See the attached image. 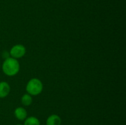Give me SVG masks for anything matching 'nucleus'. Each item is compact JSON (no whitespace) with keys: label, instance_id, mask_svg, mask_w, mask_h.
<instances>
[{"label":"nucleus","instance_id":"nucleus-1","mask_svg":"<svg viewBox=\"0 0 126 125\" xmlns=\"http://www.w3.org/2000/svg\"><path fill=\"white\" fill-rule=\"evenodd\" d=\"M2 71L8 76H14L17 74L20 70V64L17 59L9 57L6 59L2 64Z\"/></svg>","mask_w":126,"mask_h":125},{"label":"nucleus","instance_id":"nucleus-2","mask_svg":"<svg viewBox=\"0 0 126 125\" xmlns=\"http://www.w3.org/2000/svg\"><path fill=\"white\" fill-rule=\"evenodd\" d=\"M43 89V83L40 80L33 78L29 80L26 86V90L28 94L33 96H36L40 94Z\"/></svg>","mask_w":126,"mask_h":125},{"label":"nucleus","instance_id":"nucleus-3","mask_svg":"<svg viewBox=\"0 0 126 125\" xmlns=\"http://www.w3.org/2000/svg\"><path fill=\"white\" fill-rule=\"evenodd\" d=\"M26 53V48L24 45L21 44H17L11 48L10 50V55L12 58L18 59L23 57Z\"/></svg>","mask_w":126,"mask_h":125},{"label":"nucleus","instance_id":"nucleus-4","mask_svg":"<svg viewBox=\"0 0 126 125\" xmlns=\"http://www.w3.org/2000/svg\"><path fill=\"white\" fill-rule=\"evenodd\" d=\"M10 85L6 82H0V98H6L10 93Z\"/></svg>","mask_w":126,"mask_h":125},{"label":"nucleus","instance_id":"nucleus-5","mask_svg":"<svg viewBox=\"0 0 126 125\" xmlns=\"http://www.w3.org/2000/svg\"><path fill=\"white\" fill-rule=\"evenodd\" d=\"M14 115L16 118L19 120H24L27 117V112L25 108L19 107L16 108L14 111Z\"/></svg>","mask_w":126,"mask_h":125},{"label":"nucleus","instance_id":"nucleus-6","mask_svg":"<svg viewBox=\"0 0 126 125\" xmlns=\"http://www.w3.org/2000/svg\"><path fill=\"white\" fill-rule=\"evenodd\" d=\"M61 123L60 117L55 114L50 115L46 120V125H61Z\"/></svg>","mask_w":126,"mask_h":125},{"label":"nucleus","instance_id":"nucleus-7","mask_svg":"<svg viewBox=\"0 0 126 125\" xmlns=\"http://www.w3.org/2000/svg\"><path fill=\"white\" fill-rule=\"evenodd\" d=\"M21 102H22V104L25 106H29L33 102V99L30 94H25L22 96L21 98Z\"/></svg>","mask_w":126,"mask_h":125},{"label":"nucleus","instance_id":"nucleus-8","mask_svg":"<svg viewBox=\"0 0 126 125\" xmlns=\"http://www.w3.org/2000/svg\"><path fill=\"white\" fill-rule=\"evenodd\" d=\"M24 125H40V121L34 116H30L25 119Z\"/></svg>","mask_w":126,"mask_h":125},{"label":"nucleus","instance_id":"nucleus-9","mask_svg":"<svg viewBox=\"0 0 126 125\" xmlns=\"http://www.w3.org/2000/svg\"><path fill=\"white\" fill-rule=\"evenodd\" d=\"M9 52H7V51H4V53H2V56H3V58H4L5 60L7 58H9Z\"/></svg>","mask_w":126,"mask_h":125},{"label":"nucleus","instance_id":"nucleus-10","mask_svg":"<svg viewBox=\"0 0 126 125\" xmlns=\"http://www.w3.org/2000/svg\"><path fill=\"white\" fill-rule=\"evenodd\" d=\"M20 125V124H18V125Z\"/></svg>","mask_w":126,"mask_h":125}]
</instances>
